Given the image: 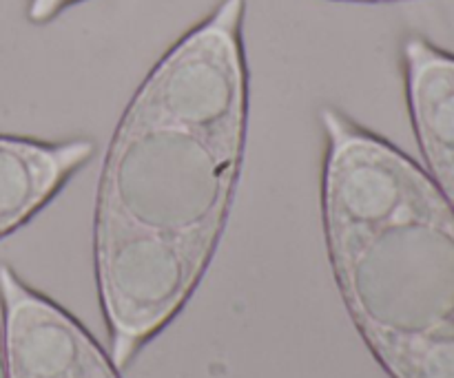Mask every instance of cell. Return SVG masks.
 I'll use <instances>...</instances> for the list:
<instances>
[{
    "mask_svg": "<svg viewBox=\"0 0 454 378\" xmlns=\"http://www.w3.org/2000/svg\"><path fill=\"white\" fill-rule=\"evenodd\" d=\"M93 155L96 144L84 137L0 135V242L29 224Z\"/></svg>",
    "mask_w": 454,
    "mask_h": 378,
    "instance_id": "cell-5",
    "label": "cell"
},
{
    "mask_svg": "<svg viewBox=\"0 0 454 378\" xmlns=\"http://www.w3.org/2000/svg\"><path fill=\"white\" fill-rule=\"evenodd\" d=\"M346 3H399V0H346Z\"/></svg>",
    "mask_w": 454,
    "mask_h": 378,
    "instance_id": "cell-8",
    "label": "cell"
},
{
    "mask_svg": "<svg viewBox=\"0 0 454 378\" xmlns=\"http://www.w3.org/2000/svg\"><path fill=\"white\" fill-rule=\"evenodd\" d=\"M80 0H29L27 4V20L34 25H47L60 16L67 7H74Z\"/></svg>",
    "mask_w": 454,
    "mask_h": 378,
    "instance_id": "cell-6",
    "label": "cell"
},
{
    "mask_svg": "<svg viewBox=\"0 0 454 378\" xmlns=\"http://www.w3.org/2000/svg\"><path fill=\"white\" fill-rule=\"evenodd\" d=\"M322 221L346 312L390 378H454V211L426 168L335 106Z\"/></svg>",
    "mask_w": 454,
    "mask_h": 378,
    "instance_id": "cell-2",
    "label": "cell"
},
{
    "mask_svg": "<svg viewBox=\"0 0 454 378\" xmlns=\"http://www.w3.org/2000/svg\"><path fill=\"white\" fill-rule=\"evenodd\" d=\"M0 328L7 378H122L91 332L9 264H0Z\"/></svg>",
    "mask_w": 454,
    "mask_h": 378,
    "instance_id": "cell-3",
    "label": "cell"
},
{
    "mask_svg": "<svg viewBox=\"0 0 454 378\" xmlns=\"http://www.w3.org/2000/svg\"><path fill=\"white\" fill-rule=\"evenodd\" d=\"M0 378H7V374H4V354H3V328H0Z\"/></svg>",
    "mask_w": 454,
    "mask_h": 378,
    "instance_id": "cell-7",
    "label": "cell"
},
{
    "mask_svg": "<svg viewBox=\"0 0 454 378\" xmlns=\"http://www.w3.org/2000/svg\"><path fill=\"white\" fill-rule=\"evenodd\" d=\"M402 66L426 171L454 211V53L411 35L402 47Z\"/></svg>",
    "mask_w": 454,
    "mask_h": 378,
    "instance_id": "cell-4",
    "label": "cell"
},
{
    "mask_svg": "<svg viewBox=\"0 0 454 378\" xmlns=\"http://www.w3.org/2000/svg\"><path fill=\"white\" fill-rule=\"evenodd\" d=\"M247 0H222L149 71L102 162L98 299L122 370L184 310L229 221L247 153Z\"/></svg>",
    "mask_w": 454,
    "mask_h": 378,
    "instance_id": "cell-1",
    "label": "cell"
}]
</instances>
